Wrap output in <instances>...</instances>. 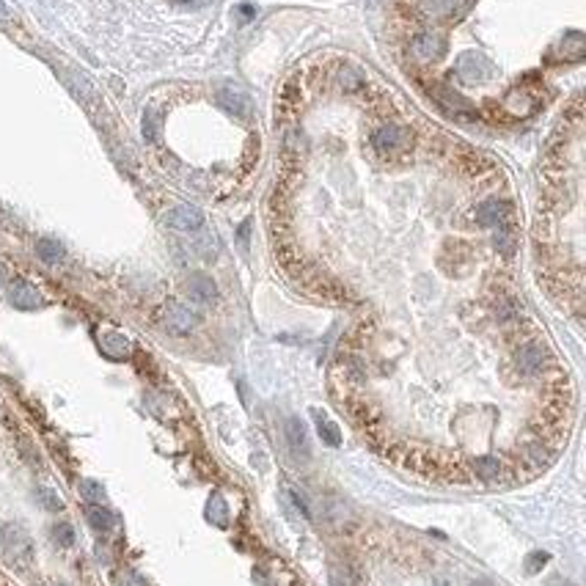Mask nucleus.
Returning <instances> with one entry per match:
<instances>
[{
  "label": "nucleus",
  "mask_w": 586,
  "mask_h": 586,
  "mask_svg": "<svg viewBox=\"0 0 586 586\" xmlns=\"http://www.w3.org/2000/svg\"><path fill=\"white\" fill-rule=\"evenodd\" d=\"M154 132H157V119H154V116H152V110H149V113H146V119H143V135L152 141V138H154Z\"/></svg>",
  "instance_id": "30"
},
{
  "label": "nucleus",
  "mask_w": 586,
  "mask_h": 586,
  "mask_svg": "<svg viewBox=\"0 0 586 586\" xmlns=\"http://www.w3.org/2000/svg\"><path fill=\"white\" fill-rule=\"evenodd\" d=\"M372 143L377 149H383V152L385 149H405L410 143V132L405 127H399V124H385V127H380L372 135Z\"/></svg>",
  "instance_id": "8"
},
{
  "label": "nucleus",
  "mask_w": 586,
  "mask_h": 586,
  "mask_svg": "<svg viewBox=\"0 0 586 586\" xmlns=\"http://www.w3.org/2000/svg\"><path fill=\"white\" fill-rule=\"evenodd\" d=\"M314 413V421H316V432H319V438L327 443V446H339L341 443V432H339V427L325 416V413H319V410H311Z\"/></svg>",
  "instance_id": "16"
},
{
  "label": "nucleus",
  "mask_w": 586,
  "mask_h": 586,
  "mask_svg": "<svg viewBox=\"0 0 586 586\" xmlns=\"http://www.w3.org/2000/svg\"><path fill=\"white\" fill-rule=\"evenodd\" d=\"M8 303H11L14 308H19V311H36V308L44 305V297H41V292H39L30 281L14 279V281L8 284Z\"/></svg>",
  "instance_id": "3"
},
{
  "label": "nucleus",
  "mask_w": 586,
  "mask_h": 586,
  "mask_svg": "<svg viewBox=\"0 0 586 586\" xmlns=\"http://www.w3.org/2000/svg\"><path fill=\"white\" fill-rule=\"evenodd\" d=\"M99 350H102L108 358H113V361H124V358H130L132 344H130L127 336H121V333H116V330H102V333H99Z\"/></svg>",
  "instance_id": "10"
},
{
  "label": "nucleus",
  "mask_w": 586,
  "mask_h": 586,
  "mask_svg": "<svg viewBox=\"0 0 586 586\" xmlns=\"http://www.w3.org/2000/svg\"><path fill=\"white\" fill-rule=\"evenodd\" d=\"M199 325V314L193 308H188L185 303H168L165 305V327L171 333H190Z\"/></svg>",
  "instance_id": "6"
},
{
  "label": "nucleus",
  "mask_w": 586,
  "mask_h": 586,
  "mask_svg": "<svg viewBox=\"0 0 586 586\" xmlns=\"http://www.w3.org/2000/svg\"><path fill=\"white\" fill-rule=\"evenodd\" d=\"M36 498L44 504V509H50V512H58V509H63V501L52 493V490H47V487H41V490H36Z\"/></svg>",
  "instance_id": "25"
},
{
  "label": "nucleus",
  "mask_w": 586,
  "mask_h": 586,
  "mask_svg": "<svg viewBox=\"0 0 586 586\" xmlns=\"http://www.w3.org/2000/svg\"><path fill=\"white\" fill-rule=\"evenodd\" d=\"M80 493H83V498H88V501H105V490H102V485H97V482H91V479H85V482H80Z\"/></svg>",
  "instance_id": "24"
},
{
  "label": "nucleus",
  "mask_w": 586,
  "mask_h": 586,
  "mask_svg": "<svg viewBox=\"0 0 586 586\" xmlns=\"http://www.w3.org/2000/svg\"><path fill=\"white\" fill-rule=\"evenodd\" d=\"M545 358H548V355H545V347L529 341V344H523V347L518 350V369H521L523 374L534 377V374H540V372L545 369Z\"/></svg>",
  "instance_id": "7"
},
{
  "label": "nucleus",
  "mask_w": 586,
  "mask_h": 586,
  "mask_svg": "<svg viewBox=\"0 0 586 586\" xmlns=\"http://www.w3.org/2000/svg\"><path fill=\"white\" fill-rule=\"evenodd\" d=\"M287 441H290V449H292L294 457L308 460V435H305V427H303L300 418L287 421Z\"/></svg>",
  "instance_id": "14"
},
{
  "label": "nucleus",
  "mask_w": 586,
  "mask_h": 586,
  "mask_svg": "<svg viewBox=\"0 0 586 586\" xmlns=\"http://www.w3.org/2000/svg\"><path fill=\"white\" fill-rule=\"evenodd\" d=\"M6 279H8V270H6V265H3V262H0V287H3V284H6Z\"/></svg>",
  "instance_id": "35"
},
{
  "label": "nucleus",
  "mask_w": 586,
  "mask_h": 586,
  "mask_svg": "<svg viewBox=\"0 0 586 586\" xmlns=\"http://www.w3.org/2000/svg\"><path fill=\"white\" fill-rule=\"evenodd\" d=\"M85 518H88V526H91L94 532H99V534L113 529V515H110V509H108V507H102V504L88 507Z\"/></svg>",
  "instance_id": "18"
},
{
  "label": "nucleus",
  "mask_w": 586,
  "mask_h": 586,
  "mask_svg": "<svg viewBox=\"0 0 586 586\" xmlns=\"http://www.w3.org/2000/svg\"><path fill=\"white\" fill-rule=\"evenodd\" d=\"M454 74L460 83L465 85H476V83H485L493 77V63L487 55L482 52H463L457 58V66H454Z\"/></svg>",
  "instance_id": "2"
},
{
  "label": "nucleus",
  "mask_w": 586,
  "mask_h": 586,
  "mask_svg": "<svg viewBox=\"0 0 586 586\" xmlns=\"http://www.w3.org/2000/svg\"><path fill=\"white\" fill-rule=\"evenodd\" d=\"M207 518H210L212 523H218V526H226V504H223V498H221V496H212V498H210Z\"/></svg>",
  "instance_id": "22"
},
{
  "label": "nucleus",
  "mask_w": 586,
  "mask_h": 586,
  "mask_svg": "<svg viewBox=\"0 0 586 586\" xmlns=\"http://www.w3.org/2000/svg\"><path fill=\"white\" fill-rule=\"evenodd\" d=\"M410 52L418 58V61H438L446 55V39L435 30H427V33H418L413 41H410Z\"/></svg>",
  "instance_id": "4"
},
{
  "label": "nucleus",
  "mask_w": 586,
  "mask_h": 586,
  "mask_svg": "<svg viewBox=\"0 0 586 586\" xmlns=\"http://www.w3.org/2000/svg\"><path fill=\"white\" fill-rule=\"evenodd\" d=\"M119 586H146V581L138 576V573H132V570H127L124 576H121V581H119Z\"/></svg>",
  "instance_id": "29"
},
{
  "label": "nucleus",
  "mask_w": 586,
  "mask_h": 586,
  "mask_svg": "<svg viewBox=\"0 0 586 586\" xmlns=\"http://www.w3.org/2000/svg\"><path fill=\"white\" fill-rule=\"evenodd\" d=\"M0 551L6 556L8 565L14 567H25L30 559H33V543H30V534L17 526V523H6L0 526Z\"/></svg>",
  "instance_id": "1"
},
{
  "label": "nucleus",
  "mask_w": 586,
  "mask_h": 586,
  "mask_svg": "<svg viewBox=\"0 0 586 586\" xmlns=\"http://www.w3.org/2000/svg\"><path fill=\"white\" fill-rule=\"evenodd\" d=\"M341 77H347V88H358V77H355L352 72H347V74H341Z\"/></svg>",
  "instance_id": "33"
},
{
  "label": "nucleus",
  "mask_w": 586,
  "mask_h": 586,
  "mask_svg": "<svg viewBox=\"0 0 586 586\" xmlns=\"http://www.w3.org/2000/svg\"><path fill=\"white\" fill-rule=\"evenodd\" d=\"M240 240H243V245L248 243V223H243V229H240Z\"/></svg>",
  "instance_id": "34"
},
{
  "label": "nucleus",
  "mask_w": 586,
  "mask_h": 586,
  "mask_svg": "<svg viewBox=\"0 0 586 586\" xmlns=\"http://www.w3.org/2000/svg\"><path fill=\"white\" fill-rule=\"evenodd\" d=\"M545 562H548V554H532L529 562H526V570L529 573H537V567H543Z\"/></svg>",
  "instance_id": "28"
},
{
  "label": "nucleus",
  "mask_w": 586,
  "mask_h": 586,
  "mask_svg": "<svg viewBox=\"0 0 586 586\" xmlns=\"http://www.w3.org/2000/svg\"><path fill=\"white\" fill-rule=\"evenodd\" d=\"M526 457H529V463H534V465H545V460H548V454H545V449H543L540 443L529 446V449H526Z\"/></svg>",
  "instance_id": "27"
},
{
  "label": "nucleus",
  "mask_w": 586,
  "mask_h": 586,
  "mask_svg": "<svg viewBox=\"0 0 586 586\" xmlns=\"http://www.w3.org/2000/svg\"><path fill=\"white\" fill-rule=\"evenodd\" d=\"M36 254H39V259H41L44 265H58V262L63 259V245H61L58 240L44 237V240L36 243Z\"/></svg>",
  "instance_id": "17"
},
{
  "label": "nucleus",
  "mask_w": 586,
  "mask_h": 586,
  "mask_svg": "<svg viewBox=\"0 0 586 586\" xmlns=\"http://www.w3.org/2000/svg\"><path fill=\"white\" fill-rule=\"evenodd\" d=\"M8 19H11V11H8V6L0 0V25H8Z\"/></svg>",
  "instance_id": "32"
},
{
  "label": "nucleus",
  "mask_w": 586,
  "mask_h": 586,
  "mask_svg": "<svg viewBox=\"0 0 586 586\" xmlns=\"http://www.w3.org/2000/svg\"><path fill=\"white\" fill-rule=\"evenodd\" d=\"M435 97L441 99V105H443L452 116H465V113H471V108L465 105V99H460L457 94H452V91H446V88H435Z\"/></svg>",
  "instance_id": "19"
},
{
  "label": "nucleus",
  "mask_w": 586,
  "mask_h": 586,
  "mask_svg": "<svg viewBox=\"0 0 586 586\" xmlns=\"http://www.w3.org/2000/svg\"><path fill=\"white\" fill-rule=\"evenodd\" d=\"M496 248L504 254V256H512L515 254V237H512V232H498L496 234Z\"/></svg>",
  "instance_id": "26"
},
{
  "label": "nucleus",
  "mask_w": 586,
  "mask_h": 586,
  "mask_svg": "<svg viewBox=\"0 0 586 586\" xmlns=\"http://www.w3.org/2000/svg\"><path fill=\"white\" fill-rule=\"evenodd\" d=\"M165 223L176 232H199L204 226V212L190 204H179L165 212Z\"/></svg>",
  "instance_id": "5"
},
{
  "label": "nucleus",
  "mask_w": 586,
  "mask_h": 586,
  "mask_svg": "<svg viewBox=\"0 0 586 586\" xmlns=\"http://www.w3.org/2000/svg\"><path fill=\"white\" fill-rule=\"evenodd\" d=\"M237 14H240V19H243V22H248V19H254V17H256V8H254L251 3H243V6H237Z\"/></svg>",
  "instance_id": "31"
},
{
  "label": "nucleus",
  "mask_w": 586,
  "mask_h": 586,
  "mask_svg": "<svg viewBox=\"0 0 586 586\" xmlns=\"http://www.w3.org/2000/svg\"><path fill=\"white\" fill-rule=\"evenodd\" d=\"M421 8L430 17H446V14H454L457 0H421Z\"/></svg>",
  "instance_id": "21"
},
{
  "label": "nucleus",
  "mask_w": 586,
  "mask_h": 586,
  "mask_svg": "<svg viewBox=\"0 0 586 586\" xmlns=\"http://www.w3.org/2000/svg\"><path fill=\"white\" fill-rule=\"evenodd\" d=\"M218 99H221V105H223L226 110H232L234 116H245V113H248V108H251V99H248V94H245L240 85H234V83H226V85H221V91H218Z\"/></svg>",
  "instance_id": "9"
},
{
  "label": "nucleus",
  "mask_w": 586,
  "mask_h": 586,
  "mask_svg": "<svg viewBox=\"0 0 586 586\" xmlns=\"http://www.w3.org/2000/svg\"><path fill=\"white\" fill-rule=\"evenodd\" d=\"M188 294L196 300V303H212L218 297V284L207 276V273H193L188 279Z\"/></svg>",
  "instance_id": "12"
},
{
  "label": "nucleus",
  "mask_w": 586,
  "mask_h": 586,
  "mask_svg": "<svg viewBox=\"0 0 586 586\" xmlns=\"http://www.w3.org/2000/svg\"><path fill=\"white\" fill-rule=\"evenodd\" d=\"M471 471L476 474V479H479V482H485V485H496V482L501 479V474H504V465H501V460H498V457H476V460L471 463Z\"/></svg>",
  "instance_id": "13"
},
{
  "label": "nucleus",
  "mask_w": 586,
  "mask_h": 586,
  "mask_svg": "<svg viewBox=\"0 0 586 586\" xmlns=\"http://www.w3.org/2000/svg\"><path fill=\"white\" fill-rule=\"evenodd\" d=\"M504 108L515 116V119H523V116H529L532 110H534V99H532V94L529 91H512V94H507V99H504Z\"/></svg>",
  "instance_id": "15"
},
{
  "label": "nucleus",
  "mask_w": 586,
  "mask_h": 586,
  "mask_svg": "<svg viewBox=\"0 0 586 586\" xmlns=\"http://www.w3.org/2000/svg\"><path fill=\"white\" fill-rule=\"evenodd\" d=\"M52 540H55L61 548H69V545L74 543V529H72L69 523H58V526H52Z\"/></svg>",
  "instance_id": "23"
},
{
  "label": "nucleus",
  "mask_w": 586,
  "mask_h": 586,
  "mask_svg": "<svg viewBox=\"0 0 586 586\" xmlns=\"http://www.w3.org/2000/svg\"><path fill=\"white\" fill-rule=\"evenodd\" d=\"M471 586H493V584H490V581H474Z\"/></svg>",
  "instance_id": "36"
},
{
  "label": "nucleus",
  "mask_w": 586,
  "mask_h": 586,
  "mask_svg": "<svg viewBox=\"0 0 586 586\" xmlns=\"http://www.w3.org/2000/svg\"><path fill=\"white\" fill-rule=\"evenodd\" d=\"M562 50H565L567 61H581L584 58V36L581 33H567L565 41H562Z\"/></svg>",
  "instance_id": "20"
},
{
  "label": "nucleus",
  "mask_w": 586,
  "mask_h": 586,
  "mask_svg": "<svg viewBox=\"0 0 586 586\" xmlns=\"http://www.w3.org/2000/svg\"><path fill=\"white\" fill-rule=\"evenodd\" d=\"M509 215V204L507 201H498V199H487L476 207V221L479 226H498L504 223Z\"/></svg>",
  "instance_id": "11"
}]
</instances>
